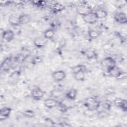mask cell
<instances>
[{"instance_id": "obj_26", "label": "cell", "mask_w": 127, "mask_h": 127, "mask_svg": "<svg viewBox=\"0 0 127 127\" xmlns=\"http://www.w3.org/2000/svg\"><path fill=\"white\" fill-rule=\"evenodd\" d=\"M86 55L87 58L88 59H92L95 56V52L94 51H93L92 50L90 49V50H87V51L86 52Z\"/></svg>"}, {"instance_id": "obj_16", "label": "cell", "mask_w": 127, "mask_h": 127, "mask_svg": "<svg viewBox=\"0 0 127 127\" xmlns=\"http://www.w3.org/2000/svg\"><path fill=\"white\" fill-rule=\"evenodd\" d=\"M55 32L53 29L49 28L45 31L44 33V37L46 39H50L53 37Z\"/></svg>"}, {"instance_id": "obj_28", "label": "cell", "mask_w": 127, "mask_h": 127, "mask_svg": "<svg viewBox=\"0 0 127 127\" xmlns=\"http://www.w3.org/2000/svg\"><path fill=\"white\" fill-rule=\"evenodd\" d=\"M24 114L25 116L27 117H29V118H31L33 117L34 116V113L33 112V111H31V110H26L24 112Z\"/></svg>"}, {"instance_id": "obj_8", "label": "cell", "mask_w": 127, "mask_h": 127, "mask_svg": "<svg viewBox=\"0 0 127 127\" xmlns=\"http://www.w3.org/2000/svg\"><path fill=\"white\" fill-rule=\"evenodd\" d=\"M115 20L121 24H126L127 22V14L124 12H119L115 15Z\"/></svg>"}, {"instance_id": "obj_9", "label": "cell", "mask_w": 127, "mask_h": 127, "mask_svg": "<svg viewBox=\"0 0 127 127\" xmlns=\"http://www.w3.org/2000/svg\"><path fill=\"white\" fill-rule=\"evenodd\" d=\"M11 109L8 107H4L0 111V120L2 121L6 119L9 116Z\"/></svg>"}, {"instance_id": "obj_2", "label": "cell", "mask_w": 127, "mask_h": 127, "mask_svg": "<svg viewBox=\"0 0 127 127\" xmlns=\"http://www.w3.org/2000/svg\"><path fill=\"white\" fill-rule=\"evenodd\" d=\"M77 12L81 16H84L92 12L91 7L87 4H81L76 7Z\"/></svg>"}, {"instance_id": "obj_12", "label": "cell", "mask_w": 127, "mask_h": 127, "mask_svg": "<svg viewBox=\"0 0 127 127\" xmlns=\"http://www.w3.org/2000/svg\"><path fill=\"white\" fill-rule=\"evenodd\" d=\"M44 104L45 106L47 108L52 109L58 105V102L55 99L52 98H48L44 101Z\"/></svg>"}, {"instance_id": "obj_5", "label": "cell", "mask_w": 127, "mask_h": 127, "mask_svg": "<svg viewBox=\"0 0 127 127\" xmlns=\"http://www.w3.org/2000/svg\"><path fill=\"white\" fill-rule=\"evenodd\" d=\"M66 76V74L64 71L60 70L54 71L52 73V77L56 81H61L64 80Z\"/></svg>"}, {"instance_id": "obj_24", "label": "cell", "mask_w": 127, "mask_h": 127, "mask_svg": "<svg viewBox=\"0 0 127 127\" xmlns=\"http://www.w3.org/2000/svg\"><path fill=\"white\" fill-rule=\"evenodd\" d=\"M127 76V73L126 72H123L120 71L117 75L116 76V78L118 79H126Z\"/></svg>"}, {"instance_id": "obj_27", "label": "cell", "mask_w": 127, "mask_h": 127, "mask_svg": "<svg viewBox=\"0 0 127 127\" xmlns=\"http://www.w3.org/2000/svg\"><path fill=\"white\" fill-rule=\"evenodd\" d=\"M112 106V103L109 100H106L104 103L103 104V108L107 110H108L110 109L111 107Z\"/></svg>"}, {"instance_id": "obj_3", "label": "cell", "mask_w": 127, "mask_h": 127, "mask_svg": "<svg viewBox=\"0 0 127 127\" xmlns=\"http://www.w3.org/2000/svg\"><path fill=\"white\" fill-rule=\"evenodd\" d=\"M85 105L88 109L90 111L96 110L100 106L99 102L93 98H90L87 99Z\"/></svg>"}, {"instance_id": "obj_7", "label": "cell", "mask_w": 127, "mask_h": 127, "mask_svg": "<svg viewBox=\"0 0 127 127\" xmlns=\"http://www.w3.org/2000/svg\"><path fill=\"white\" fill-rule=\"evenodd\" d=\"M44 93L39 88H36L32 90L31 95L32 97L35 100H40L44 96Z\"/></svg>"}, {"instance_id": "obj_18", "label": "cell", "mask_w": 127, "mask_h": 127, "mask_svg": "<svg viewBox=\"0 0 127 127\" xmlns=\"http://www.w3.org/2000/svg\"><path fill=\"white\" fill-rule=\"evenodd\" d=\"M54 9L57 12H61L65 9V6L59 2H56L53 5Z\"/></svg>"}, {"instance_id": "obj_4", "label": "cell", "mask_w": 127, "mask_h": 127, "mask_svg": "<svg viewBox=\"0 0 127 127\" xmlns=\"http://www.w3.org/2000/svg\"><path fill=\"white\" fill-rule=\"evenodd\" d=\"M82 18L85 22L89 24H94L96 22L98 19L94 12H92L88 14L83 16Z\"/></svg>"}, {"instance_id": "obj_6", "label": "cell", "mask_w": 127, "mask_h": 127, "mask_svg": "<svg viewBox=\"0 0 127 127\" xmlns=\"http://www.w3.org/2000/svg\"><path fill=\"white\" fill-rule=\"evenodd\" d=\"M14 37V33L11 30H7L3 31L1 34V37L5 41L9 42L12 40Z\"/></svg>"}, {"instance_id": "obj_21", "label": "cell", "mask_w": 127, "mask_h": 127, "mask_svg": "<svg viewBox=\"0 0 127 127\" xmlns=\"http://www.w3.org/2000/svg\"><path fill=\"white\" fill-rule=\"evenodd\" d=\"M121 70L116 66L114 67H113V68H112L111 70H110L108 72V73L111 76H113L116 77V76L117 75V74L119 73V72Z\"/></svg>"}, {"instance_id": "obj_25", "label": "cell", "mask_w": 127, "mask_h": 127, "mask_svg": "<svg viewBox=\"0 0 127 127\" xmlns=\"http://www.w3.org/2000/svg\"><path fill=\"white\" fill-rule=\"evenodd\" d=\"M62 94V91L58 89H54L51 91V95L56 98L61 96Z\"/></svg>"}, {"instance_id": "obj_22", "label": "cell", "mask_w": 127, "mask_h": 127, "mask_svg": "<svg viewBox=\"0 0 127 127\" xmlns=\"http://www.w3.org/2000/svg\"><path fill=\"white\" fill-rule=\"evenodd\" d=\"M58 108L59 111L62 112H65L68 109V106H67L64 103L61 102L58 104Z\"/></svg>"}, {"instance_id": "obj_13", "label": "cell", "mask_w": 127, "mask_h": 127, "mask_svg": "<svg viewBox=\"0 0 127 127\" xmlns=\"http://www.w3.org/2000/svg\"><path fill=\"white\" fill-rule=\"evenodd\" d=\"M94 13L97 19H103L106 17L108 15V12L103 9H97Z\"/></svg>"}, {"instance_id": "obj_29", "label": "cell", "mask_w": 127, "mask_h": 127, "mask_svg": "<svg viewBox=\"0 0 127 127\" xmlns=\"http://www.w3.org/2000/svg\"><path fill=\"white\" fill-rule=\"evenodd\" d=\"M42 61V59L39 57H36L34 58L32 60L33 64H37Z\"/></svg>"}, {"instance_id": "obj_14", "label": "cell", "mask_w": 127, "mask_h": 127, "mask_svg": "<svg viewBox=\"0 0 127 127\" xmlns=\"http://www.w3.org/2000/svg\"><path fill=\"white\" fill-rule=\"evenodd\" d=\"M77 96V90L75 89L69 90L66 94V98L70 100H74Z\"/></svg>"}, {"instance_id": "obj_23", "label": "cell", "mask_w": 127, "mask_h": 127, "mask_svg": "<svg viewBox=\"0 0 127 127\" xmlns=\"http://www.w3.org/2000/svg\"><path fill=\"white\" fill-rule=\"evenodd\" d=\"M89 36L92 39L97 38L99 36V33L98 32L95 30H90L88 32Z\"/></svg>"}, {"instance_id": "obj_11", "label": "cell", "mask_w": 127, "mask_h": 127, "mask_svg": "<svg viewBox=\"0 0 127 127\" xmlns=\"http://www.w3.org/2000/svg\"><path fill=\"white\" fill-rule=\"evenodd\" d=\"M19 16H18L17 14H13L9 16L8 18V22L9 23L13 26H18L19 25Z\"/></svg>"}, {"instance_id": "obj_1", "label": "cell", "mask_w": 127, "mask_h": 127, "mask_svg": "<svg viewBox=\"0 0 127 127\" xmlns=\"http://www.w3.org/2000/svg\"><path fill=\"white\" fill-rule=\"evenodd\" d=\"M101 64L102 67L108 72L110 70L116 66V61L111 57H107L102 61Z\"/></svg>"}, {"instance_id": "obj_15", "label": "cell", "mask_w": 127, "mask_h": 127, "mask_svg": "<svg viewBox=\"0 0 127 127\" xmlns=\"http://www.w3.org/2000/svg\"><path fill=\"white\" fill-rule=\"evenodd\" d=\"M19 22L20 24H24L28 23L30 21V17L28 14H22L19 15Z\"/></svg>"}, {"instance_id": "obj_20", "label": "cell", "mask_w": 127, "mask_h": 127, "mask_svg": "<svg viewBox=\"0 0 127 127\" xmlns=\"http://www.w3.org/2000/svg\"><path fill=\"white\" fill-rule=\"evenodd\" d=\"M125 100L121 98H116L114 101V103L116 106L121 108Z\"/></svg>"}, {"instance_id": "obj_17", "label": "cell", "mask_w": 127, "mask_h": 127, "mask_svg": "<svg viewBox=\"0 0 127 127\" xmlns=\"http://www.w3.org/2000/svg\"><path fill=\"white\" fill-rule=\"evenodd\" d=\"M71 69L73 73L74 74L80 71H83L85 72L86 70V67L84 65L78 64L72 67L71 68Z\"/></svg>"}, {"instance_id": "obj_19", "label": "cell", "mask_w": 127, "mask_h": 127, "mask_svg": "<svg viewBox=\"0 0 127 127\" xmlns=\"http://www.w3.org/2000/svg\"><path fill=\"white\" fill-rule=\"evenodd\" d=\"M74 76L75 79L79 81L83 80L85 77V72L83 71H80L74 74Z\"/></svg>"}, {"instance_id": "obj_10", "label": "cell", "mask_w": 127, "mask_h": 127, "mask_svg": "<svg viewBox=\"0 0 127 127\" xmlns=\"http://www.w3.org/2000/svg\"><path fill=\"white\" fill-rule=\"evenodd\" d=\"M46 43V39L44 37H37L34 40V44L38 48H42Z\"/></svg>"}]
</instances>
